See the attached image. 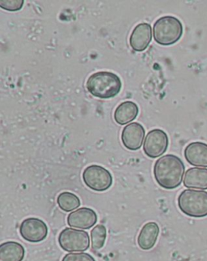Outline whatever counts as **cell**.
Listing matches in <instances>:
<instances>
[{"mask_svg":"<svg viewBox=\"0 0 207 261\" xmlns=\"http://www.w3.org/2000/svg\"><path fill=\"white\" fill-rule=\"evenodd\" d=\"M185 170L182 159L173 154H167L155 163L154 176L161 188L172 190L182 184Z\"/></svg>","mask_w":207,"mask_h":261,"instance_id":"cell-1","label":"cell"},{"mask_svg":"<svg viewBox=\"0 0 207 261\" xmlns=\"http://www.w3.org/2000/svg\"><path fill=\"white\" fill-rule=\"evenodd\" d=\"M86 87L94 97L110 99L119 95L123 84L116 74L110 71H98L89 76Z\"/></svg>","mask_w":207,"mask_h":261,"instance_id":"cell-2","label":"cell"},{"mask_svg":"<svg viewBox=\"0 0 207 261\" xmlns=\"http://www.w3.org/2000/svg\"><path fill=\"white\" fill-rule=\"evenodd\" d=\"M182 34V23L174 16H163L156 20L153 26L155 41L162 46H171L176 43Z\"/></svg>","mask_w":207,"mask_h":261,"instance_id":"cell-3","label":"cell"},{"mask_svg":"<svg viewBox=\"0 0 207 261\" xmlns=\"http://www.w3.org/2000/svg\"><path fill=\"white\" fill-rule=\"evenodd\" d=\"M180 210L191 218H201L207 216V192L187 189L178 197Z\"/></svg>","mask_w":207,"mask_h":261,"instance_id":"cell-4","label":"cell"},{"mask_svg":"<svg viewBox=\"0 0 207 261\" xmlns=\"http://www.w3.org/2000/svg\"><path fill=\"white\" fill-rule=\"evenodd\" d=\"M58 244L67 252H83L90 247V236L83 229L67 227L60 233Z\"/></svg>","mask_w":207,"mask_h":261,"instance_id":"cell-5","label":"cell"},{"mask_svg":"<svg viewBox=\"0 0 207 261\" xmlns=\"http://www.w3.org/2000/svg\"><path fill=\"white\" fill-rule=\"evenodd\" d=\"M83 180L91 190L102 192L108 190L112 184V176L107 169L98 165H91L83 170Z\"/></svg>","mask_w":207,"mask_h":261,"instance_id":"cell-6","label":"cell"},{"mask_svg":"<svg viewBox=\"0 0 207 261\" xmlns=\"http://www.w3.org/2000/svg\"><path fill=\"white\" fill-rule=\"evenodd\" d=\"M168 137L161 129H154L146 135L143 144V152L150 159L160 158L168 149Z\"/></svg>","mask_w":207,"mask_h":261,"instance_id":"cell-7","label":"cell"},{"mask_svg":"<svg viewBox=\"0 0 207 261\" xmlns=\"http://www.w3.org/2000/svg\"><path fill=\"white\" fill-rule=\"evenodd\" d=\"M20 233L25 241L37 244L47 237V225L39 218H26L20 224Z\"/></svg>","mask_w":207,"mask_h":261,"instance_id":"cell-8","label":"cell"},{"mask_svg":"<svg viewBox=\"0 0 207 261\" xmlns=\"http://www.w3.org/2000/svg\"><path fill=\"white\" fill-rule=\"evenodd\" d=\"M97 213L90 208H80L67 216V224L71 228L88 229L97 223Z\"/></svg>","mask_w":207,"mask_h":261,"instance_id":"cell-9","label":"cell"},{"mask_svg":"<svg viewBox=\"0 0 207 261\" xmlns=\"http://www.w3.org/2000/svg\"><path fill=\"white\" fill-rule=\"evenodd\" d=\"M145 137V129L138 123H131L123 128L122 133V142L125 148L129 150L140 149Z\"/></svg>","mask_w":207,"mask_h":261,"instance_id":"cell-10","label":"cell"},{"mask_svg":"<svg viewBox=\"0 0 207 261\" xmlns=\"http://www.w3.org/2000/svg\"><path fill=\"white\" fill-rule=\"evenodd\" d=\"M152 39V26L148 23H141L135 26L130 34V45L135 51L142 52L149 46Z\"/></svg>","mask_w":207,"mask_h":261,"instance_id":"cell-11","label":"cell"},{"mask_svg":"<svg viewBox=\"0 0 207 261\" xmlns=\"http://www.w3.org/2000/svg\"><path fill=\"white\" fill-rule=\"evenodd\" d=\"M184 155L192 166L207 167V144L202 142L190 143L185 148Z\"/></svg>","mask_w":207,"mask_h":261,"instance_id":"cell-12","label":"cell"},{"mask_svg":"<svg viewBox=\"0 0 207 261\" xmlns=\"http://www.w3.org/2000/svg\"><path fill=\"white\" fill-rule=\"evenodd\" d=\"M160 233V227L156 222L145 224L138 236V245L144 251L152 249L156 245Z\"/></svg>","mask_w":207,"mask_h":261,"instance_id":"cell-13","label":"cell"},{"mask_svg":"<svg viewBox=\"0 0 207 261\" xmlns=\"http://www.w3.org/2000/svg\"><path fill=\"white\" fill-rule=\"evenodd\" d=\"M184 186L188 188L207 190V169L193 167L186 171Z\"/></svg>","mask_w":207,"mask_h":261,"instance_id":"cell-14","label":"cell"},{"mask_svg":"<svg viewBox=\"0 0 207 261\" xmlns=\"http://www.w3.org/2000/svg\"><path fill=\"white\" fill-rule=\"evenodd\" d=\"M138 111L139 110L136 103L130 101H124L116 107L113 118L117 124L123 126L136 119Z\"/></svg>","mask_w":207,"mask_h":261,"instance_id":"cell-15","label":"cell"},{"mask_svg":"<svg viewBox=\"0 0 207 261\" xmlns=\"http://www.w3.org/2000/svg\"><path fill=\"white\" fill-rule=\"evenodd\" d=\"M24 255L25 249L20 243L8 241L0 245V261H22Z\"/></svg>","mask_w":207,"mask_h":261,"instance_id":"cell-16","label":"cell"},{"mask_svg":"<svg viewBox=\"0 0 207 261\" xmlns=\"http://www.w3.org/2000/svg\"><path fill=\"white\" fill-rule=\"evenodd\" d=\"M57 205L64 212H71L77 210L80 206V200L72 192H64L60 193L57 198Z\"/></svg>","mask_w":207,"mask_h":261,"instance_id":"cell-17","label":"cell"},{"mask_svg":"<svg viewBox=\"0 0 207 261\" xmlns=\"http://www.w3.org/2000/svg\"><path fill=\"white\" fill-rule=\"evenodd\" d=\"M106 228L102 224H99L92 229L91 246L94 251L101 250L105 245L106 240Z\"/></svg>","mask_w":207,"mask_h":261,"instance_id":"cell-18","label":"cell"},{"mask_svg":"<svg viewBox=\"0 0 207 261\" xmlns=\"http://www.w3.org/2000/svg\"><path fill=\"white\" fill-rule=\"evenodd\" d=\"M24 0H0V7L4 10L16 12L24 6Z\"/></svg>","mask_w":207,"mask_h":261,"instance_id":"cell-19","label":"cell"},{"mask_svg":"<svg viewBox=\"0 0 207 261\" xmlns=\"http://www.w3.org/2000/svg\"><path fill=\"white\" fill-rule=\"evenodd\" d=\"M62 261H96V259L88 253L78 252V253L67 254Z\"/></svg>","mask_w":207,"mask_h":261,"instance_id":"cell-20","label":"cell"}]
</instances>
